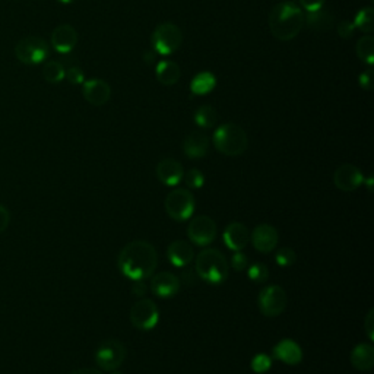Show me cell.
<instances>
[{"label":"cell","mask_w":374,"mask_h":374,"mask_svg":"<svg viewBox=\"0 0 374 374\" xmlns=\"http://www.w3.org/2000/svg\"><path fill=\"white\" fill-rule=\"evenodd\" d=\"M158 265L155 247L145 240H135L121 248L117 259L119 270L131 281H145L154 275Z\"/></svg>","instance_id":"cell-1"},{"label":"cell","mask_w":374,"mask_h":374,"mask_svg":"<svg viewBox=\"0 0 374 374\" xmlns=\"http://www.w3.org/2000/svg\"><path fill=\"white\" fill-rule=\"evenodd\" d=\"M304 27V13L292 2H281L269 13V30L280 41L294 40Z\"/></svg>","instance_id":"cell-2"},{"label":"cell","mask_w":374,"mask_h":374,"mask_svg":"<svg viewBox=\"0 0 374 374\" xmlns=\"http://www.w3.org/2000/svg\"><path fill=\"white\" fill-rule=\"evenodd\" d=\"M196 275L211 285H221L229 280L230 263L218 248H205L196 256Z\"/></svg>","instance_id":"cell-3"},{"label":"cell","mask_w":374,"mask_h":374,"mask_svg":"<svg viewBox=\"0 0 374 374\" xmlns=\"http://www.w3.org/2000/svg\"><path fill=\"white\" fill-rule=\"evenodd\" d=\"M212 143L222 155L240 157L248 146V136L240 124L226 123L214 132Z\"/></svg>","instance_id":"cell-4"},{"label":"cell","mask_w":374,"mask_h":374,"mask_svg":"<svg viewBox=\"0 0 374 374\" xmlns=\"http://www.w3.org/2000/svg\"><path fill=\"white\" fill-rule=\"evenodd\" d=\"M15 56L23 65H41L50 56V45L44 38L37 35L23 37L15 47Z\"/></svg>","instance_id":"cell-5"},{"label":"cell","mask_w":374,"mask_h":374,"mask_svg":"<svg viewBox=\"0 0 374 374\" xmlns=\"http://www.w3.org/2000/svg\"><path fill=\"white\" fill-rule=\"evenodd\" d=\"M165 212L168 216L177 222H185L194 214L196 202L194 196L187 189H174L165 197Z\"/></svg>","instance_id":"cell-6"},{"label":"cell","mask_w":374,"mask_h":374,"mask_svg":"<svg viewBox=\"0 0 374 374\" xmlns=\"http://www.w3.org/2000/svg\"><path fill=\"white\" fill-rule=\"evenodd\" d=\"M151 41L157 55L168 56L180 48L183 43V33L176 23L164 22L154 30Z\"/></svg>","instance_id":"cell-7"},{"label":"cell","mask_w":374,"mask_h":374,"mask_svg":"<svg viewBox=\"0 0 374 374\" xmlns=\"http://www.w3.org/2000/svg\"><path fill=\"white\" fill-rule=\"evenodd\" d=\"M126 358V346L119 339H106L98 345L95 351V363L106 371L117 370Z\"/></svg>","instance_id":"cell-8"},{"label":"cell","mask_w":374,"mask_h":374,"mask_svg":"<svg viewBox=\"0 0 374 374\" xmlns=\"http://www.w3.org/2000/svg\"><path fill=\"white\" fill-rule=\"evenodd\" d=\"M288 304V297L282 287L269 285L260 290L258 295V306L263 316L277 317L282 314Z\"/></svg>","instance_id":"cell-9"},{"label":"cell","mask_w":374,"mask_h":374,"mask_svg":"<svg viewBox=\"0 0 374 374\" xmlns=\"http://www.w3.org/2000/svg\"><path fill=\"white\" fill-rule=\"evenodd\" d=\"M132 325L139 331H151L158 325L160 312L157 304L149 298H139L129 312Z\"/></svg>","instance_id":"cell-10"},{"label":"cell","mask_w":374,"mask_h":374,"mask_svg":"<svg viewBox=\"0 0 374 374\" xmlns=\"http://www.w3.org/2000/svg\"><path fill=\"white\" fill-rule=\"evenodd\" d=\"M216 234H218V230H216L215 221L207 215L194 216L187 227L189 240L199 247H207L211 243H214L216 238Z\"/></svg>","instance_id":"cell-11"},{"label":"cell","mask_w":374,"mask_h":374,"mask_svg":"<svg viewBox=\"0 0 374 374\" xmlns=\"http://www.w3.org/2000/svg\"><path fill=\"white\" fill-rule=\"evenodd\" d=\"M334 183L336 189L350 193L364 185V174L353 164H342L334 174Z\"/></svg>","instance_id":"cell-12"},{"label":"cell","mask_w":374,"mask_h":374,"mask_svg":"<svg viewBox=\"0 0 374 374\" xmlns=\"http://www.w3.org/2000/svg\"><path fill=\"white\" fill-rule=\"evenodd\" d=\"M251 240L258 252L266 255L277 248L280 234L273 226H269V224H260V226H258L251 234Z\"/></svg>","instance_id":"cell-13"},{"label":"cell","mask_w":374,"mask_h":374,"mask_svg":"<svg viewBox=\"0 0 374 374\" xmlns=\"http://www.w3.org/2000/svg\"><path fill=\"white\" fill-rule=\"evenodd\" d=\"M151 291L155 297L160 298H171L179 294L182 288V281L177 275L171 272H160L151 278Z\"/></svg>","instance_id":"cell-14"},{"label":"cell","mask_w":374,"mask_h":374,"mask_svg":"<svg viewBox=\"0 0 374 374\" xmlns=\"http://www.w3.org/2000/svg\"><path fill=\"white\" fill-rule=\"evenodd\" d=\"M50 43L52 47L60 55H67L78 44V33L72 25L62 23L56 27L50 37Z\"/></svg>","instance_id":"cell-15"},{"label":"cell","mask_w":374,"mask_h":374,"mask_svg":"<svg viewBox=\"0 0 374 374\" xmlns=\"http://www.w3.org/2000/svg\"><path fill=\"white\" fill-rule=\"evenodd\" d=\"M82 95L91 106L101 107L110 99L111 88L103 79H89L82 84Z\"/></svg>","instance_id":"cell-16"},{"label":"cell","mask_w":374,"mask_h":374,"mask_svg":"<svg viewBox=\"0 0 374 374\" xmlns=\"http://www.w3.org/2000/svg\"><path fill=\"white\" fill-rule=\"evenodd\" d=\"M222 238L231 252H241L251 241V231L241 222H231L224 230Z\"/></svg>","instance_id":"cell-17"},{"label":"cell","mask_w":374,"mask_h":374,"mask_svg":"<svg viewBox=\"0 0 374 374\" xmlns=\"http://www.w3.org/2000/svg\"><path fill=\"white\" fill-rule=\"evenodd\" d=\"M157 177L164 186L174 187V186H177L183 180L185 168L176 160L164 158L157 165Z\"/></svg>","instance_id":"cell-18"},{"label":"cell","mask_w":374,"mask_h":374,"mask_svg":"<svg viewBox=\"0 0 374 374\" xmlns=\"http://www.w3.org/2000/svg\"><path fill=\"white\" fill-rule=\"evenodd\" d=\"M272 357L288 365H297L303 361V350L292 339H282L272 348Z\"/></svg>","instance_id":"cell-19"},{"label":"cell","mask_w":374,"mask_h":374,"mask_svg":"<svg viewBox=\"0 0 374 374\" xmlns=\"http://www.w3.org/2000/svg\"><path fill=\"white\" fill-rule=\"evenodd\" d=\"M167 258L174 268H187L194 259L193 246L186 240L172 241L167 248Z\"/></svg>","instance_id":"cell-20"},{"label":"cell","mask_w":374,"mask_h":374,"mask_svg":"<svg viewBox=\"0 0 374 374\" xmlns=\"http://www.w3.org/2000/svg\"><path fill=\"white\" fill-rule=\"evenodd\" d=\"M209 149V138L201 131H194L183 142V151L190 160L204 158Z\"/></svg>","instance_id":"cell-21"},{"label":"cell","mask_w":374,"mask_h":374,"mask_svg":"<svg viewBox=\"0 0 374 374\" xmlns=\"http://www.w3.org/2000/svg\"><path fill=\"white\" fill-rule=\"evenodd\" d=\"M350 361L358 371H370L374 367V346L371 343H358L353 348Z\"/></svg>","instance_id":"cell-22"},{"label":"cell","mask_w":374,"mask_h":374,"mask_svg":"<svg viewBox=\"0 0 374 374\" xmlns=\"http://www.w3.org/2000/svg\"><path fill=\"white\" fill-rule=\"evenodd\" d=\"M155 75H157V79L160 84L171 87V85H176L180 81L182 70L176 62L163 60L157 65Z\"/></svg>","instance_id":"cell-23"},{"label":"cell","mask_w":374,"mask_h":374,"mask_svg":"<svg viewBox=\"0 0 374 374\" xmlns=\"http://www.w3.org/2000/svg\"><path fill=\"white\" fill-rule=\"evenodd\" d=\"M335 21V16L326 11V9H317L313 12H307V15L304 16V23L310 30L314 31H326L329 28H332Z\"/></svg>","instance_id":"cell-24"},{"label":"cell","mask_w":374,"mask_h":374,"mask_svg":"<svg viewBox=\"0 0 374 374\" xmlns=\"http://www.w3.org/2000/svg\"><path fill=\"white\" fill-rule=\"evenodd\" d=\"M216 87V78L211 72H201L190 82V91L194 95H207Z\"/></svg>","instance_id":"cell-25"},{"label":"cell","mask_w":374,"mask_h":374,"mask_svg":"<svg viewBox=\"0 0 374 374\" xmlns=\"http://www.w3.org/2000/svg\"><path fill=\"white\" fill-rule=\"evenodd\" d=\"M218 121V113L212 106L199 107L194 113V123L201 129H212Z\"/></svg>","instance_id":"cell-26"},{"label":"cell","mask_w":374,"mask_h":374,"mask_svg":"<svg viewBox=\"0 0 374 374\" xmlns=\"http://www.w3.org/2000/svg\"><path fill=\"white\" fill-rule=\"evenodd\" d=\"M43 78L48 84H60L65 79L66 69L60 62L48 60L43 67Z\"/></svg>","instance_id":"cell-27"},{"label":"cell","mask_w":374,"mask_h":374,"mask_svg":"<svg viewBox=\"0 0 374 374\" xmlns=\"http://www.w3.org/2000/svg\"><path fill=\"white\" fill-rule=\"evenodd\" d=\"M356 52L360 60L371 66L374 63V38L371 35H364L357 41Z\"/></svg>","instance_id":"cell-28"},{"label":"cell","mask_w":374,"mask_h":374,"mask_svg":"<svg viewBox=\"0 0 374 374\" xmlns=\"http://www.w3.org/2000/svg\"><path fill=\"white\" fill-rule=\"evenodd\" d=\"M353 23H354L356 30H360L364 34L373 33V28H374V9L368 6V8H363L361 11H358V13L356 15Z\"/></svg>","instance_id":"cell-29"},{"label":"cell","mask_w":374,"mask_h":374,"mask_svg":"<svg viewBox=\"0 0 374 374\" xmlns=\"http://www.w3.org/2000/svg\"><path fill=\"white\" fill-rule=\"evenodd\" d=\"M247 275L253 282L263 284L269 278V268L262 262L252 263L251 266H247Z\"/></svg>","instance_id":"cell-30"},{"label":"cell","mask_w":374,"mask_h":374,"mask_svg":"<svg viewBox=\"0 0 374 374\" xmlns=\"http://www.w3.org/2000/svg\"><path fill=\"white\" fill-rule=\"evenodd\" d=\"M275 262L281 268H290L297 262V255L290 247H281L275 253Z\"/></svg>","instance_id":"cell-31"},{"label":"cell","mask_w":374,"mask_h":374,"mask_svg":"<svg viewBox=\"0 0 374 374\" xmlns=\"http://www.w3.org/2000/svg\"><path fill=\"white\" fill-rule=\"evenodd\" d=\"M186 180V185L189 189H201L204 187L205 185V176H204V172L201 170H197V168H192L187 171L186 176L183 177Z\"/></svg>","instance_id":"cell-32"},{"label":"cell","mask_w":374,"mask_h":374,"mask_svg":"<svg viewBox=\"0 0 374 374\" xmlns=\"http://www.w3.org/2000/svg\"><path fill=\"white\" fill-rule=\"evenodd\" d=\"M251 367L253 373L256 374H265L272 367V358L268 354H256L251 363Z\"/></svg>","instance_id":"cell-33"},{"label":"cell","mask_w":374,"mask_h":374,"mask_svg":"<svg viewBox=\"0 0 374 374\" xmlns=\"http://www.w3.org/2000/svg\"><path fill=\"white\" fill-rule=\"evenodd\" d=\"M65 78L73 85H82L85 82V75H84L82 69L78 66H72V67L66 69Z\"/></svg>","instance_id":"cell-34"},{"label":"cell","mask_w":374,"mask_h":374,"mask_svg":"<svg viewBox=\"0 0 374 374\" xmlns=\"http://www.w3.org/2000/svg\"><path fill=\"white\" fill-rule=\"evenodd\" d=\"M231 266L237 272L246 270L247 266H248V258H247V255H244L243 252H234V255L231 256Z\"/></svg>","instance_id":"cell-35"},{"label":"cell","mask_w":374,"mask_h":374,"mask_svg":"<svg viewBox=\"0 0 374 374\" xmlns=\"http://www.w3.org/2000/svg\"><path fill=\"white\" fill-rule=\"evenodd\" d=\"M356 27L351 21H342L338 27V34L341 38H351L354 35Z\"/></svg>","instance_id":"cell-36"},{"label":"cell","mask_w":374,"mask_h":374,"mask_svg":"<svg viewBox=\"0 0 374 374\" xmlns=\"http://www.w3.org/2000/svg\"><path fill=\"white\" fill-rule=\"evenodd\" d=\"M364 331H365V335L370 339V342H373L374 341V310L373 309H370L368 313L365 314Z\"/></svg>","instance_id":"cell-37"},{"label":"cell","mask_w":374,"mask_h":374,"mask_svg":"<svg viewBox=\"0 0 374 374\" xmlns=\"http://www.w3.org/2000/svg\"><path fill=\"white\" fill-rule=\"evenodd\" d=\"M358 84L365 91H370L373 88V69L368 67L365 69L361 75H360V78H358Z\"/></svg>","instance_id":"cell-38"},{"label":"cell","mask_w":374,"mask_h":374,"mask_svg":"<svg viewBox=\"0 0 374 374\" xmlns=\"http://www.w3.org/2000/svg\"><path fill=\"white\" fill-rule=\"evenodd\" d=\"M9 221H11L9 209L4 205H0V234H2L8 229Z\"/></svg>","instance_id":"cell-39"},{"label":"cell","mask_w":374,"mask_h":374,"mask_svg":"<svg viewBox=\"0 0 374 374\" xmlns=\"http://www.w3.org/2000/svg\"><path fill=\"white\" fill-rule=\"evenodd\" d=\"M300 5L304 8V11L313 12L321 9L323 5H325V0H300Z\"/></svg>","instance_id":"cell-40"},{"label":"cell","mask_w":374,"mask_h":374,"mask_svg":"<svg viewBox=\"0 0 374 374\" xmlns=\"http://www.w3.org/2000/svg\"><path fill=\"white\" fill-rule=\"evenodd\" d=\"M132 292H133V295H136L139 298L145 297V294L148 292V287L145 285V281H133Z\"/></svg>","instance_id":"cell-41"},{"label":"cell","mask_w":374,"mask_h":374,"mask_svg":"<svg viewBox=\"0 0 374 374\" xmlns=\"http://www.w3.org/2000/svg\"><path fill=\"white\" fill-rule=\"evenodd\" d=\"M194 273L196 272L193 269H189V266H187V270H183V273H182L180 281H183L186 285H193L196 281V277H197V275H194Z\"/></svg>","instance_id":"cell-42"},{"label":"cell","mask_w":374,"mask_h":374,"mask_svg":"<svg viewBox=\"0 0 374 374\" xmlns=\"http://www.w3.org/2000/svg\"><path fill=\"white\" fill-rule=\"evenodd\" d=\"M70 374H103L101 371H99V370H97V368H78V370H75V371H72Z\"/></svg>","instance_id":"cell-43"},{"label":"cell","mask_w":374,"mask_h":374,"mask_svg":"<svg viewBox=\"0 0 374 374\" xmlns=\"http://www.w3.org/2000/svg\"><path fill=\"white\" fill-rule=\"evenodd\" d=\"M145 57H146V63H148V65H153V63L155 62V57H157V56L153 55V53H148Z\"/></svg>","instance_id":"cell-44"},{"label":"cell","mask_w":374,"mask_h":374,"mask_svg":"<svg viewBox=\"0 0 374 374\" xmlns=\"http://www.w3.org/2000/svg\"><path fill=\"white\" fill-rule=\"evenodd\" d=\"M57 2L59 4H63V5H70V4L75 2V0H57Z\"/></svg>","instance_id":"cell-45"},{"label":"cell","mask_w":374,"mask_h":374,"mask_svg":"<svg viewBox=\"0 0 374 374\" xmlns=\"http://www.w3.org/2000/svg\"><path fill=\"white\" fill-rule=\"evenodd\" d=\"M111 374H124V373H120V371H113Z\"/></svg>","instance_id":"cell-46"}]
</instances>
